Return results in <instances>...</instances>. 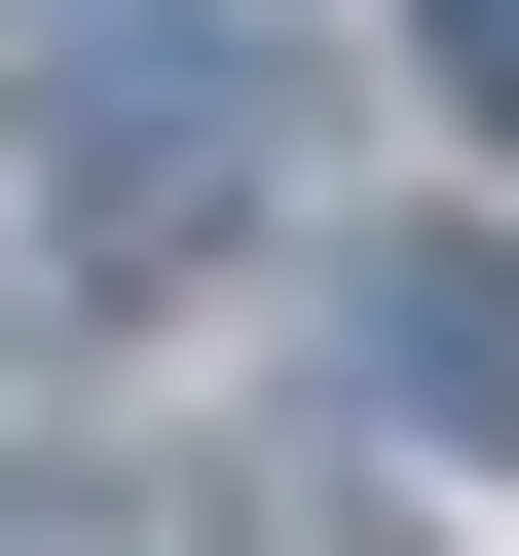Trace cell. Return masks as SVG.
I'll return each instance as SVG.
<instances>
[{
  "label": "cell",
  "instance_id": "cell-2",
  "mask_svg": "<svg viewBox=\"0 0 519 556\" xmlns=\"http://www.w3.org/2000/svg\"><path fill=\"white\" fill-rule=\"evenodd\" d=\"M334 371H371L408 445H519V260H482V223H371V260H334Z\"/></svg>",
  "mask_w": 519,
  "mask_h": 556
},
{
  "label": "cell",
  "instance_id": "cell-3",
  "mask_svg": "<svg viewBox=\"0 0 519 556\" xmlns=\"http://www.w3.org/2000/svg\"><path fill=\"white\" fill-rule=\"evenodd\" d=\"M149 556H445V519H371V482H186Z\"/></svg>",
  "mask_w": 519,
  "mask_h": 556
},
{
  "label": "cell",
  "instance_id": "cell-4",
  "mask_svg": "<svg viewBox=\"0 0 519 556\" xmlns=\"http://www.w3.org/2000/svg\"><path fill=\"white\" fill-rule=\"evenodd\" d=\"M408 75H445V112H482V149H519V0H408Z\"/></svg>",
  "mask_w": 519,
  "mask_h": 556
},
{
  "label": "cell",
  "instance_id": "cell-5",
  "mask_svg": "<svg viewBox=\"0 0 519 556\" xmlns=\"http://www.w3.org/2000/svg\"><path fill=\"white\" fill-rule=\"evenodd\" d=\"M0 556H75V482H0Z\"/></svg>",
  "mask_w": 519,
  "mask_h": 556
},
{
  "label": "cell",
  "instance_id": "cell-1",
  "mask_svg": "<svg viewBox=\"0 0 519 556\" xmlns=\"http://www.w3.org/2000/svg\"><path fill=\"white\" fill-rule=\"evenodd\" d=\"M260 186H298V75H260L223 0H75V38H38V260H75V298H186Z\"/></svg>",
  "mask_w": 519,
  "mask_h": 556
}]
</instances>
